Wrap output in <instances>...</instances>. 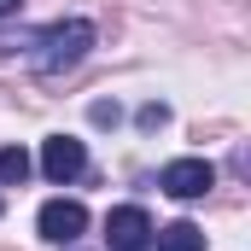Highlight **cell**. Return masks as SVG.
Returning <instances> with one entry per match:
<instances>
[{
	"label": "cell",
	"mask_w": 251,
	"mask_h": 251,
	"mask_svg": "<svg viewBox=\"0 0 251 251\" xmlns=\"http://www.w3.org/2000/svg\"><path fill=\"white\" fill-rule=\"evenodd\" d=\"M29 181V152L24 146H0V187H24Z\"/></svg>",
	"instance_id": "obj_7"
},
{
	"label": "cell",
	"mask_w": 251,
	"mask_h": 251,
	"mask_svg": "<svg viewBox=\"0 0 251 251\" xmlns=\"http://www.w3.org/2000/svg\"><path fill=\"white\" fill-rule=\"evenodd\" d=\"M105 240H111V251H146L152 216H146L140 204H117V210L105 216Z\"/></svg>",
	"instance_id": "obj_3"
},
{
	"label": "cell",
	"mask_w": 251,
	"mask_h": 251,
	"mask_svg": "<svg viewBox=\"0 0 251 251\" xmlns=\"http://www.w3.org/2000/svg\"><path fill=\"white\" fill-rule=\"evenodd\" d=\"M158 251H204V228L199 222H170V228H158Z\"/></svg>",
	"instance_id": "obj_6"
},
{
	"label": "cell",
	"mask_w": 251,
	"mask_h": 251,
	"mask_svg": "<svg viewBox=\"0 0 251 251\" xmlns=\"http://www.w3.org/2000/svg\"><path fill=\"white\" fill-rule=\"evenodd\" d=\"M88 47H94V24L88 18H64V24H47L29 41V64L41 76H64V70H76L88 59Z\"/></svg>",
	"instance_id": "obj_1"
},
{
	"label": "cell",
	"mask_w": 251,
	"mask_h": 251,
	"mask_svg": "<svg viewBox=\"0 0 251 251\" xmlns=\"http://www.w3.org/2000/svg\"><path fill=\"white\" fill-rule=\"evenodd\" d=\"M18 6H24V0H0V18H12V12H18Z\"/></svg>",
	"instance_id": "obj_9"
},
{
	"label": "cell",
	"mask_w": 251,
	"mask_h": 251,
	"mask_svg": "<svg viewBox=\"0 0 251 251\" xmlns=\"http://www.w3.org/2000/svg\"><path fill=\"white\" fill-rule=\"evenodd\" d=\"M210 187H216V170H210L204 158H176V164L164 170V193H170V199H204Z\"/></svg>",
	"instance_id": "obj_4"
},
{
	"label": "cell",
	"mask_w": 251,
	"mask_h": 251,
	"mask_svg": "<svg viewBox=\"0 0 251 251\" xmlns=\"http://www.w3.org/2000/svg\"><path fill=\"white\" fill-rule=\"evenodd\" d=\"M170 123V105H140V128H164Z\"/></svg>",
	"instance_id": "obj_8"
},
{
	"label": "cell",
	"mask_w": 251,
	"mask_h": 251,
	"mask_svg": "<svg viewBox=\"0 0 251 251\" xmlns=\"http://www.w3.org/2000/svg\"><path fill=\"white\" fill-rule=\"evenodd\" d=\"M35 228H41V240H53V246H76V240L88 234V210H82L76 199H47L41 216H35Z\"/></svg>",
	"instance_id": "obj_2"
},
{
	"label": "cell",
	"mask_w": 251,
	"mask_h": 251,
	"mask_svg": "<svg viewBox=\"0 0 251 251\" xmlns=\"http://www.w3.org/2000/svg\"><path fill=\"white\" fill-rule=\"evenodd\" d=\"M41 170H47V181H76V176L88 170V152H82V140L53 134V140L41 146Z\"/></svg>",
	"instance_id": "obj_5"
}]
</instances>
